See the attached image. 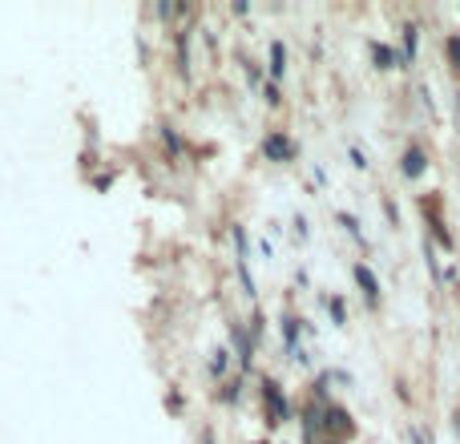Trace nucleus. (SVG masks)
I'll return each instance as SVG.
<instances>
[{
	"mask_svg": "<svg viewBox=\"0 0 460 444\" xmlns=\"http://www.w3.org/2000/svg\"><path fill=\"white\" fill-rule=\"evenodd\" d=\"M258 396H263V412H266V424H271V428L295 420V412H291V400H287V392L279 387V379L263 376V387H258Z\"/></svg>",
	"mask_w": 460,
	"mask_h": 444,
	"instance_id": "nucleus-1",
	"label": "nucleus"
},
{
	"mask_svg": "<svg viewBox=\"0 0 460 444\" xmlns=\"http://www.w3.org/2000/svg\"><path fill=\"white\" fill-rule=\"evenodd\" d=\"M299 145L295 137L287 134V129H266L263 134V158L266 161H279V166H287V161H295Z\"/></svg>",
	"mask_w": 460,
	"mask_h": 444,
	"instance_id": "nucleus-2",
	"label": "nucleus"
},
{
	"mask_svg": "<svg viewBox=\"0 0 460 444\" xmlns=\"http://www.w3.org/2000/svg\"><path fill=\"white\" fill-rule=\"evenodd\" d=\"M323 432H327L331 440H352V436H355L352 412L339 408V404H327V408H323Z\"/></svg>",
	"mask_w": 460,
	"mask_h": 444,
	"instance_id": "nucleus-3",
	"label": "nucleus"
},
{
	"mask_svg": "<svg viewBox=\"0 0 460 444\" xmlns=\"http://www.w3.org/2000/svg\"><path fill=\"white\" fill-rule=\"evenodd\" d=\"M352 274H355V283H360V291H363V299H368V307L376 311V307H379V279L371 274V266H368V263H355Z\"/></svg>",
	"mask_w": 460,
	"mask_h": 444,
	"instance_id": "nucleus-4",
	"label": "nucleus"
},
{
	"mask_svg": "<svg viewBox=\"0 0 460 444\" xmlns=\"http://www.w3.org/2000/svg\"><path fill=\"white\" fill-rule=\"evenodd\" d=\"M400 170H404V178H420L428 170V158H424V150L420 145H408L404 150V161H400Z\"/></svg>",
	"mask_w": 460,
	"mask_h": 444,
	"instance_id": "nucleus-5",
	"label": "nucleus"
},
{
	"mask_svg": "<svg viewBox=\"0 0 460 444\" xmlns=\"http://www.w3.org/2000/svg\"><path fill=\"white\" fill-rule=\"evenodd\" d=\"M266 69H271V81H279L287 73V45L282 40H271V65Z\"/></svg>",
	"mask_w": 460,
	"mask_h": 444,
	"instance_id": "nucleus-6",
	"label": "nucleus"
},
{
	"mask_svg": "<svg viewBox=\"0 0 460 444\" xmlns=\"http://www.w3.org/2000/svg\"><path fill=\"white\" fill-rule=\"evenodd\" d=\"M339 226H343V231L347 234H352V239L355 242H360V247H368V234H363V226H360V218H355V214H347V210H339Z\"/></svg>",
	"mask_w": 460,
	"mask_h": 444,
	"instance_id": "nucleus-7",
	"label": "nucleus"
},
{
	"mask_svg": "<svg viewBox=\"0 0 460 444\" xmlns=\"http://www.w3.org/2000/svg\"><path fill=\"white\" fill-rule=\"evenodd\" d=\"M226 368H230V352H226V347L218 344L214 352H210V376L222 379V376H226Z\"/></svg>",
	"mask_w": 460,
	"mask_h": 444,
	"instance_id": "nucleus-8",
	"label": "nucleus"
},
{
	"mask_svg": "<svg viewBox=\"0 0 460 444\" xmlns=\"http://www.w3.org/2000/svg\"><path fill=\"white\" fill-rule=\"evenodd\" d=\"M371 61H376V69H395V61H404V57H395L392 48L376 40V45H371Z\"/></svg>",
	"mask_w": 460,
	"mask_h": 444,
	"instance_id": "nucleus-9",
	"label": "nucleus"
},
{
	"mask_svg": "<svg viewBox=\"0 0 460 444\" xmlns=\"http://www.w3.org/2000/svg\"><path fill=\"white\" fill-rule=\"evenodd\" d=\"M178 73L190 77V29L178 32Z\"/></svg>",
	"mask_w": 460,
	"mask_h": 444,
	"instance_id": "nucleus-10",
	"label": "nucleus"
},
{
	"mask_svg": "<svg viewBox=\"0 0 460 444\" xmlns=\"http://www.w3.org/2000/svg\"><path fill=\"white\" fill-rule=\"evenodd\" d=\"M230 234H234V250H239V263L247 266V258H250V239H247V226H242V222H234V226H230Z\"/></svg>",
	"mask_w": 460,
	"mask_h": 444,
	"instance_id": "nucleus-11",
	"label": "nucleus"
},
{
	"mask_svg": "<svg viewBox=\"0 0 460 444\" xmlns=\"http://www.w3.org/2000/svg\"><path fill=\"white\" fill-rule=\"evenodd\" d=\"M416 45H420V29L416 24H404V65L416 61Z\"/></svg>",
	"mask_w": 460,
	"mask_h": 444,
	"instance_id": "nucleus-12",
	"label": "nucleus"
},
{
	"mask_svg": "<svg viewBox=\"0 0 460 444\" xmlns=\"http://www.w3.org/2000/svg\"><path fill=\"white\" fill-rule=\"evenodd\" d=\"M323 303H327V315H331V323H335V327H347V303L339 295H331V299H323Z\"/></svg>",
	"mask_w": 460,
	"mask_h": 444,
	"instance_id": "nucleus-13",
	"label": "nucleus"
},
{
	"mask_svg": "<svg viewBox=\"0 0 460 444\" xmlns=\"http://www.w3.org/2000/svg\"><path fill=\"white\" fill-rule=\"evenodd\" d=\"M161 142H166V150H169V153H182V150H186V142L178 137V129H174V126H161Z\"/></svg>",
	"mask_w": 460,
	"mask_h": 444,
	"instance_id": "nucleus-14",
	"label": "nucleus"
},
{
	"mask_svg": "<svg viewBox=\"0 0 460 444\" xmlns=\"http://www.w3.org/2000/svg\"><path fill=\"white\" fill-rule=\"evenodd\" d=\"M218 400H222V404H239L242 400V379H230V384L218 392Z\"/></svg>",
	"mask_w": 460,
	"mask_h": 444,
	"instance_id": "nucleus-15",
	"label": "nucleus"
},
{
	"mask_svg": "<svg viewBox=\"0 0 460 444\" xmlns=\"http://www.w3.org/2000/svg\"><path fill=\"white\" fill-rule=\"evenodd\" d=\"M242 69H247L250 85H263V69H258V61H242Z\"/></svg>",
	"mask_w": 460,
	"mask_h": 444,
	"instance_id": "nucleus-16",
	"label": "nucleus"
},
{
	"mask_svg": "<svg viewBox=\"0 0 460 444\" xmlns=\"http://www.w3.org/2000/svg\"><path fill=\"white\" fill-rule=\"evenodd\" d=\"M448 57H452V69L460 73V32L456 37H448Z\"/></svg>",
	"mask_w": 460,
	"mask_h": 444,
	"instance_id": "nucleus-17",
	"label": "nucleus"
},
{
	"mask_svg": "<svg viewBox=\"0 0 460 444\" xmlns=\"http://www.w3.org/2000/svg\"><path fill=\"white\" fill-rule=\"evenodd\" d=\"M263 97H266V105H279L282 97H279V85H274V81H266L263 85Z\"/></svg>",
	"mask_w": 460,
	"mask_h": 444,
	"instance_id": "nucleus-18",
	"label": "nucleus"
},
{
	"mask_svg": "<svg viewBox=\"0 0 460 444\" xmlns=\"http://www.w3.org/2000/svg\"><path fill=\"white\" fill-rule=\"evenodd\" d=\"M166 408L169 412H182V392H178V387H169V392H166Z\"/></svg>",
	"mask_w": 460,
	"mask_h": 444,
	"instance_id": "nucleus-19",
	"label": "nucleus"
},
{
	"mask_svg": "<svg viewBox=\"0 0 460 444\" xmlns=\"http://www.w3.org/2000/svg\"><path fill=\"white\" fill-rule=\"evenodd\" d=\"M295 239L307 242V218H303V214H295Z\"/></svg>",
	"mask_w": 460,
	"mask_h": 444,
	"instance_id": "nucleus-20",
	"label": "nucleus"
},
{
	"mask_svg": "<svg viewBox=\"0 0 460 444\" xmlns=\"http://www.w3.org/2000/svg\"><path fill=\"white\" fill-rule=\"evenodd\" d=\"M347 158H352V166H355V170H368V158H363L360 150H347Z\"/></svg>",
	"mask_w": 460,
	"mask_h": 444,
	"instance_id": "nucleus-21",
	"label": "nucleus"
},
{
	"mask_svg": "<svg viewBox=\"0 0 460 444\" xmlns=\"http://www.w3.org/2000/svg\"><path fill=\"white\" fill-rule=\"evenodd\" d=\"M408 440H412V444H428V440H424V432H420V428H408Z\"/></svg>",
	"mask_w": 460,
	"mask_h": 444,
	"instance_id": "nucleus-22",
	"label": "nucleus"
},
{
	"mask_svg": "<svg viewBox=\"0 0 460 444\" xmlns=\"http://www.w3.org/2000/svg\"><path fill=\"white\" fill-rule=\"evenodd\" d=\"M456 126H460V93H456Z\"/></svg>",
	"mask_w": 460,
	"mask_h": 444,
	"instance_id": "nucleus-23",
	"label": "nucleus"
},
{
	"mask_svg": "<svg viewBox=\"0 0 460 444\" xmlns=\"http://www.w3.org/2000/svg\"><path fill=\"white\" fill-rule=\"evenodd\" d=\"M327 444H343V440H327Z\"/></svg>",
	"mask_w": 460,
	"mask_h": 444,
	"instance_id": "nucleus-24",
	"label": "nucleus"
},
{
	"mask_svg": "<svg viewBox=\"0 0 460 444\" xmlns=\"http://www.w3.org/2000/svg\"><path fill=\"white\" fill-rule=\"evenodd\" d=\"M258 444H266V440H258Z\"/></svg>",
	"mask_w": 460,
	"mask_h": 444,
	"instance_id": "nucleus-25",
	"label": "nucleus"
}]
</instances>
